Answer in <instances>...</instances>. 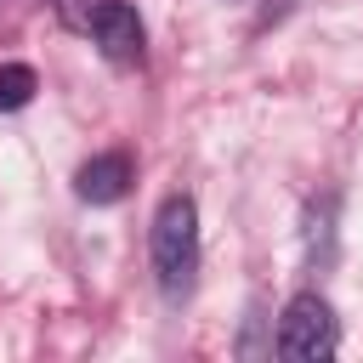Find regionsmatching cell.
Returning a JSON list of instances; mask_svg holds the SVG:
<instances>
[{
  "label": "cell",
  "instance_id": "5",
  "mask_svg": "<svg viewBox=\"0 0 363 363\" xmlns=\"http://www.w3.org/2000/svg\"><path fill=\"white\" fill-rule=\"evenodd\" d=\"M34 91H40V79H34V68H28V62H6V68H0V113L28 108V102H34Z\"/></svg>",
  "mask_w": 363,
  "mask_h": 363
},
{
  "label": "cell",
  "instance_id": "1",
  "mask_svg": "<svg viewBox=\"0 0 363 363\" xmlns=\"http://www.w3.org/2000/svg\"><path fill=\"white\" fill-rule=\"evenodd\" d=\"M193 272H199V210L187 193H170L153 216V278L176 301L193 289Z\"/></svg>",
  "mask_w": 363,
  "mask_h": 363
},
{
  "label": "cell",
  "instance_id": "3",
  "mask_svg": "<svg viewBox=\"0 0 363 363\" xmlns=\"http://www.w3.org/2000/svg\"><path fill=\"white\" fill-rule=\"evenodd\" d=\"M85 34L102 45V57L108 62H142V17H136V6H125V0H96L91 6V17H85Z\"/></svg>",
  "mask_w": 363,
  "mask_h": 363
},
{
  "label": "cell",
  "instance_id": "4",
  "mask_svg": "<svg viewBox=\"0 0 363 363\" xmlns=\"http://www.w3.org/2000/svg\"><path fill=\"white\" fill-rule=\"evenodd\" d=\"M130 153H96V159H85L79 164V176H74V193L85 199V204H113V199H125L130 193Z\"/></svg>",
  "mask_w": 363,
  "mask_h": 363
},
{
  "label": "cell",
  "instance_id": "2",
  "mask_svg": "<svg viewBox=\"0 0 363 363\" xmlns=\"http://www.w3.org/2000/svg\"><path fill=\"white\" fill-rule=\"evenodd\" d=\"M335 346H340L335 306L323 295H312V289L289 295V306L278 318V357H289V363H323V357H335Z\"/></svg>",
  "mask_w": 363,
  "mask_h": 363
}]
</instances>
